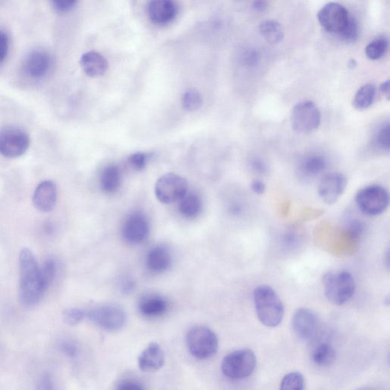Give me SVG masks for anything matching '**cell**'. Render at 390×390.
I'll return each mask as SVG.
<instances>
[{"mask_svg":"<svg viewBox=\"0 0 390 390\" xmlns=\"http://www.w3.org/2000/svg\"><path fill=\"white\" fill-rule=\"evenodd\" d=\"M178 8L174 0H151L148 15L157 25H166L176 18Z\"/></svg>","mask_w":390,"mask_h":390,"instance_id":"cell-17","label":"cell"},{"mask_svg":"<svg viewBox=\"0 0 390 390\" xmlns=\"http://www.w3.org/2000/svg\"><path fill=\"white\" fill-rule=\"evenodd\" d=\"M323 283L326 298L335 305H344L354 294V279L348 272L328 274L325 276Z\"/></svg>","mask_w":390,"mask_h":390,"instance_id":"cell-6","label":"cell"},{"mask_svg":"<svg viewBox=\"0 0 390 390\" xmlns=\"http://www.w3.org/2000/svg\"><path fill=\"white\" fill-rule=\"evenodd\" d=\"M346 177L340 172L329 173L319 184L318 193L325 203L333 204L339 200L347 187Z\"/></svg>","mask_w":390,"mask_h":390,"instance_id":"cell-15","label":"cell"},{"mask_svg":"<svg viewBox=\"0 0 390 390\" xmlns=\"http://www.w3.org/2000/svg\"><path fill=\"white\" fill-rule=\"evenodd\" d=\"M202 210V202L200 197L195 193H187L179 202V211L185 218H196Z\"/></svg>","mask_w":390,"mask_h":390,"instance_id":"cell-23","label":"cell"},{"mask_svg":"<svg viewBox=\"0 0 390 390\" xmlns=\"http://www.w3.org/2000/svg\"><path fill=\"white\" fill-rule=\"evenodd\" d=\"M253 6L256 11L263 12L267 8V1L266 0H255Z\"/></svg>","mask_w":390,"mask_h":390,"instance_id":"cell-45","label":"cell"},{"mask_svg":"<svg viewBox=\"0 0 390 390\" xmlns=\"http://www.w3.org/2000/svg\"><path fill=\"white\" fill-rule=\"evenodd\" d=\"M341 39L347 43L356 41L359 36V26L356 20L350 16L344 29L339 34Z\"/></svg>","mask_w":390,"mask_h":390,"instance_id":"cell-32","label":"cell"},{"mask_svg":"<svg viewBox=\"0 0 390 390\" xmlns=\"http://www.w3.org/2000/svg\"><path fill=\"white\" fill-rule=\"evenodd\" d=\"M252 167L255 172L260 173V174L266 172L265 164L262 160H255L252 162Z\"/></svg>","mask_w":390,"mask_h":390,"instance_id":"cell-42","label":"cell"},{"mask_svg":"<svg viewBox=\"0 0 390 390\" xmlns=\"http://www.w3.org/2000/svg\"><path fill=\"white\" fill-rule=\"evenodd\" d=\"M390 127L386 124L381 127L374 137V143L381 150H389Z\"/></svg>","mask_w":390,"mask_h":390,"instance_id":"cell-33","label":"cell"},{"mask_svg":"<svg viewBox=\"0 0 390 390\" xmlns=\"http://www.w3.org/2000/svg\"><path fill=\"white\" fill-rule=\"evenodd\" d=\"M305 377L298 372H293L286 375L281 380V389L302 390L305 389Z\"/></svg>","mask_w":390,"mask_h":390,"instance_id":"cell-31","label":"cell"},{"mask_svg":"<svg viewBox=\"0 0 390 390\" xmlns=\"http://www.w3.org/2000/svg\"><path fill=\"white\" fill-rule=\"evenodd\" d=\"M165 363V354L159 344L153 342L141 352L138 358V366L142 371H157Z\"/></svg>","mask_w":390,"mask_h":390,"instance_id":"cell-18","label":"cell"},{"mask_svg":"<svg viewBox=\"0 0 390 390\" xmlns=\"http://www.w3.org/2000/svg\"><path fill=\"white\" fill-rule=\"evenodd\" d=\"M388 48V39L386 37H379L366 47L365 54L370 60H377L385 56Z\"/></svg>","mask_w":390,"mask_h":390,"instance_id":"cell-28","label":"cell"},{"mask_svg":"<svg viewBox=\"0 0 390 390\" xmlns=\"http://www.w3.org/2000/svg\"><path fill=\"white\" fill-rule=\"evenodd\" d=\"M30 137L17 125H8L0 128V154L8 159L22 157L30 146Z\"/></svg>","mask_w":390,"mask_h":390,"instance_id":"cell-3","label":"cell"},{"mask_svg":"<svg viewBox=\"0 0 390 390\" xmlns=\"http://www.w3.org/2000/svg\"><path fill=\"white\" fill-rule=\"evenodd\" d=\"M147 161H148V155L141 152L135 153L128 158L130 166L136 171L144 170L146 167Z\"/></svg>","mask_w":390,"mask_h":390,"instance_id":"cell-35","label":"cell"},{"mask_svg":"<svg viewBox=\"0 0 390 390\" xmlns=\"http://www.w3.org/2000/svg\"><path fill=\"white\" fill-rule=\"evenodd\" d=\"M245 62L251 66L254 65L257 62L258 55L255 51H248L244 55Z\"/></svg>","mask_w":390,"mask_h":390,"instance_id":"cell-41","label":"cell"},{"mask_svg":"<svg viewBox=\"0 0 390 390\" xmlns=\"http://www.w3.org/2000/svg\"><path fill=\"white\" fill-rule=\"evenodd\" d=\"M259 32L266 41L270 44H277L284 36V29L280 23L274 20H267L259 26Z\"/></svg>","mask_w":390,"mask_h":390,"instance_id":"cell-26","label":"cell"},{"mask_svg":"<svg viewBox=\"0 0 390 390\" xmlns=\"http://www.w3.org/2000/svg\"><path fill=\"white\" fill-rule=\"evenodd\" d=\"M377 94V88L374 84L363 85L353 99V106L358 111H365L374 103Z\"/></svg>","mask_w":390,"mask_h":390,"instance_id":"cell-25","label":"cell"},{"mask_svg":"<svg viewBox=\"0 0 390 390\" xmlns=\"http://www.w3.org/2000/svg\"><path fill=\"white\" fill-rule=\"evenodd\" d=\"M86 316L95 325L111 332L119 330L126 323L124 309L116 305H102L94 307Z\"/></svg>","mask_w":390,"mask_h":390,"instance_id":"cell-10","label":"cell"},{"mask_svg":"<svg viewBox=\"0 0 390 390\" xmlns=\"http://www.w3.org/2000/svg\"><path fill=\"white\" fill-rule=\"evenodd\" d=\"M291 123L294 131L308 134L315 132L319 127L321 114L314 102L303 101L298 103L292 109Z\"/></svg>","mask_w":390,"mask_h":390,"instance_id":"cell-8","label":"cell"},{"mask_svg":"<svg viewBox=\"0 0 390 390\" xmlns=\"http://www.w3.org/2000/svg\"><path fill=\"white\" fill-rule=\"evenodd\" d=\"M362 229L363 228L361 222L358 221H354L351 222L350 231L352 234H354V235H359V234L362 231Z\"/></svg>","mask_w":390,"mask_h":390,"instance_id":"cell-44","label":"cell"},{"mask_svg":"<svg viewBox=\"0 0 390 390\" xmlns=\"http://www.w3.org/2000/svg\"><path fill=\"white\" fill-rule=\"evenodd\" d=\"M294 333L303 342L313 341L318 333V319L314 312L305 308L297 310L292 319Z\"/></svg>","mask_w":390,"mask_h":390,"instance_id":"cell-14","label":"cell"},{"mask_svg":"<svg viewBox=\"0 0 390 390\" xmlns=\"http://www.w3.org/2000/svg\"><path fill=\"white\" fill-rule=\"evenodd\" d=\"M379 91L384 94L387 99H389V81L384 82L379 86Z\"/></svg>","mask_w":390,"mask_h":390,"instance_id":"cell-46","label":"cell"},{"mask_svg":"<svg viewBox=\"0 0 390 390\" xmlns=\"http://www.w3.org/2000/svg\"><path fill=\"white\" fill-rule=\"evenodd\" d=\"M8 39L7 34L0 30V64H2L8 54Z\"/></svg>","mask_w":390,"mask_h":390,"instance_id":"cell-37","label":"cell"},{"mask_svg":"<svg viewBox=\"0 0 390 390\" xmlns=\"http://www.w3.org/2000/svg\"><path fill=\"white\" fill-rule=\"evenodd\" d=\"M187 180L174 173L161 176L155 186V195L163 204L179 202L188 193Z\"/></svg>","mask_w":390,"mask_h":390,"instance_id":"cell-9","label":"cell"},{"mask_svg":"<svg viewBox=\"0 0 390 390\" xmlns=\"http://www.w3.org/2000/svg\"><path fill=\"white\" fill-rule=\"evenodd\" d=\"M20 266V300L25 307L32 308L39 305L47 290L41 279L37 259L29 249L21 251Z\"/></svg>","mask_w":390,"mask_h":390,"instance_id":"cell-1","label":"cell"},{"mask_svg":"<svg viewBox=\"0 0 390 390\" xmlns=\"http://www.w3.org/2000/svg\"><path fill=\"white\" fill-rule=\"evenodd\" d=\"M350 15L346 8L336 3H329L319 11L317 18L322 27L329 33L339 34L348 23Z\"/></svg>","mask_w":390,"mask_h":390,"instance_id":"cell-11","label":"cell"},{"mask_svg":"<svg viewBox=\"0 0 390 390\" xmlns=\"http://www.w3.org/2000/svg\"><path fill=\"white\" fill-rule=\"evenodd\" d=\"M86 314L81 309L71 308L64 312V319L67 324L76 326L80 324L84 319Z\"/></svg>","mask_w":390,"mask_h":390,"instance_id":"cell-34","label":"cell"},{"mask_svg":"<svg viewBox=\"0 0 390 390\" xmlns=\"http://www.w3.org/2000/svg\"><path fill=\"white\" fill-rule=\"evenodd\" d=\"M203 99L200 92L195 90H187L183 97V106L188 111H195L201 109Z\"/></svg>","mask_w":390,"mask_h":390,"instance_id":"cell-30","label":"cell"},{"mask_svg":"<svg viewBox=\"0 0 390 390\" xmlns=\"http://www.w3.org/2000/svg\"><path fill=\"white\" fill-rule=\"evenodd\" d=\"M172 264L169 251L165 246H158L153 248L146 257V265L155 273L166 272Z\"/></svg>","mask_w":390,"mask_h":390,"instance_id":"cell-21","label":"cell"},{"mask_svg":"<svg viewBox=\"0 0 390 390\" xmlns=\"http://www.w3.org/2000/svg\"><path fill=\"white\" fill-rule=\"evenodd\" d=\"M349 65L350 67H354L355 66H356V64H355V60H351V62H349Z\"/></svg>","mask_w":390,"mask_h":390,"instance_id":"cell-47","label":"cell"},{"mask_svg":"<svg viewBox=\"0 0 390 390\" xmlns=\"http://www.w3.org/2000/svg\"><path fill=\"white\" fill-rule=\"evenodd\" d=\"M251 188H252L254 193L260 195L265 193L266 186L263 181L255 180L251 184Z\"/></svg>","mask_w":390,"mask_h":390,"instance_id":"cell-40","label":"cell"},{"mask_svg":"<svg viewBox=\"0 0 390 390\" xmlns=\"http://www.w3.org/2000/svg\"><path fill=\"white\" fill-rule=\"evenodd\" d=\"M57 201V188L53 181H42L34 190L32 202L41 212L48 213L54 210Z\"/></svg>","mask_w":390,"mask_h":390,"instance_id":"cell-16","label":"cell"},{"mask_svg":"<svg viewBox=\"0 0 390 390\" xmlns=\"http://www.w3.org/2000/svg\"><path fill=\"white\" fill-rule=\"evenodd\" d=\"M326 167L327 161L323 155L311 153L300 160L298 169L301 177L309 179L322 174Z\"/></svg>","mask_w":390,"mask_h":390,"instance_id":"cell-19","label":"cell"},{"mask_svg":"<svg viewBox=\"0 0 390 390\" xmlns=\"http://www.w3.org/2000/svg\"><path fill=\"white\" fill-rule=\"evenodd\" d=\"M188 350L197 359L204 360L214 356L218 349V336L204 326L190 329L186 336Z\"/></svg>","mask_w":390,"mask_h":390,"instance_id":"cell-5","label":"cell"},{"mask_svg":"<svg viewBox=\"0 0 390 390\" xmlns=\"http://www.w3.org/2000/svg\"><path fill=\"white\" fill-rule=\"evenodd\" d=\"M149 232L148 219L141 212L130 214L123 224V236L129 244H141L148 237Z\"/></svg>","mask_w":390,"mask_h":390,"instance_id":"cell-13","label":"cell"},{"mask_svg":"<svg viewBox=\"0 0 390 390\" xmlns=\"http://www.w3.org/2000/svg\"><path fill=\"white\" fill-rule=\"evenodd\" d=\"M81 65L84 73L92 78L105 74L109 67L106 59L95 51L85 53L81 57Z\"/></svg>","mask_w":390,"mask_h":390,"instance_id":"cell-20","label":"cell"},{"mask_svg":"<svg viewBox=\"0 0 390 390\" xmlns=\"http://www.w3.org/2000/svg\"><path fill=\"white\" fill-rule=\"evenodd\" d=\"M57 273V263L53 258H48L40 266V275L43 285L48 291L52 282L54 281Z\"/></svg>","mask_w":390,"mask_h":390,"instance_id":"cell-29","label":"cell"},{"mask_svg":"<svg viewBox=\"0 0 390 390\" xmlns=\"http://www.w3.org/2000/svg\"><path fill=\"white\" fill-rule=\"evenodd\" d=\"M253 300L260 322L267 327H276L281 323L284 316V303L270 286H258L254 291Z\"/></svg>","mask_w":390,"mask_h":390,"instance_id":"cell-2","label":"cell"},{"mask_svg":"<svg viewBox=\"0 0 390 390\" xmlns=\"http://www.w3.org/2000/svg\"><path fill=\"white\" fill-rule=\"evenodd\" d=\"M52 380L49 376L43 377L39 381V389H53L52 386Z\"/></svg>","mask_w":390,"mask_h":390,"instance_id":"cell-43","label":"cell"},{"mask_svg":"<svg viewBox=\"0 0 390 390\" xmlns=\"http://www.w3.org/2000/svg\"><path fill=\"white\" fill-rule=\"evenodd\" d=\"M62 349L67 356L74 358L77 354L76 346L71 342H64L62 345Z\"/></svg>","mask_w":390,"mask_h":390,"instance_id":"cell-39","label":"cell"},{"mask_svg":"<svg viewBox=\"0 0 390 390\" xmlns=\"http://www.w3.org/2000/svg\"><path fill=\"white\" fill-rule=\"evenodd\" d=\"M121 183V174L119 168L115 165H110L102 172L100 184L102 190L107 194L118 192Z\"/></svg>","mask_w":390,"mask_h":390,"instance_id":"cell-22","label":"cell"},{"mask_svg":"<svg viewBox=\"0 0 390 390\" xmlns=\"http://www.w3.org/2000/svg\"><path fill=\"white\" fill-rule=\"evenodd\" d=\"M118 389L123 390H137V389H143L144 387L142 386L141 384L136 382L134 380H127L124 381V382L120 383L118 387Z\"/></svg>","mask_w":390,"mask_h":390,"instance_id":"cell-38","label":"cell"},{"mask_svg":"<svg viewBox=\"0 0 390 390\" xmlns=\"http://www.w3.org/2000/svg\"><path fill=\"white\" fill-rule=\"evenodd\" d=\"M355 202L362 213L375 216L386 211L389 204V195L384 187L370 186L359 190Z\"/></svg>","mask_w":390,"mask_h":390,"instance_id":"cell-7","label":"cell"},{"mask_svg":"<svg viewBox=\"0 0 390 390\" xmlns=\"http://www.w3.org/2000/svg\"><path fill=\"white\" fill-rule=\"evenodd\" d=\"M336 358V353L333 347L328 343L319 344L312 354V359L318 366L326 367L331 365Z\"/></svg>","mask_w":390,"mask_h":390,"instance_id":"cell-27","label":"cell"},{"mask_svg":"<svg viewBox=\"0 0 390 390\" xmlns=\"http://www.w3.org/2000/svg\"><path fill=\"white\" fill-rule=\"evenodd\" d=\"M167 308V300L159 296L146 297L140 303L141 314L149 317L160 316L166 313Z\"/></svg>","mask_w":390,"mask_h":390,"instance_id":"cell-24","label":"cell"},{"mask_svg":"<svg viewBox=\"0 0 390 390\" xmlns=\"http://www.w3.org/2000/svg\"><path fill=\"white\" fill-rule=\"evenodd\" d=\"M53 67V60L48 52L36 50L25 57L22 71L29 79L34 81L44 80Z\"/></svg>","mask_w":390,"mask_h":390,"instance_id":"cell-12","label":"cell"},{"mask_svg":"<svg viewBox=\"0 0 390 390\" xmlns=\"http://www.w3.org/2000/svg\"><path fill=\"white\" fill-rule=\"evenodd\" d=\"M256 357L253 351L242 349L233 351L222 361L223 374L232 380L246 379L253 374L256 368Z\"/></svg>","mask_w":390,"mask_h":390,"instance_id":"cell-4","label":"cell"},{"mask_svg":"<svg viewBox=\"0 0 390 390\" xmlns=\"http://www.w3.org/2000/svg\"><path fill=\"white\" fill-rule=\"evenodd\" d=\"M76 1L77 0H51L56 10L62 13L72 11Z\"/></svg>","mask_w":390,"mask_h":390,"instance_id":"cell-36","label":"cell"}]
</instances>
